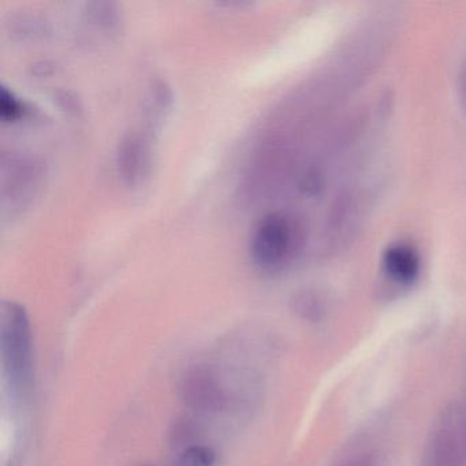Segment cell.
Instances as JSON below:
<instances>
[{
    "label": "cell",
    "instance_id": "13",
    "mask_svg": "<svg viewBox=\"0 0 466 466\" xmlns=\"http://www.w3.org/2000/svg\"><path fill=\"white\" fill-rule=\"evenodd\" d=\"M25 106L13 92L2 88L0 91V116L7 122L18 121L25 116Z\"/></svg>",
    "mask_w": 466,
    "mask_h": 466
},
{
    "label": "cell",
    "instance_id": "9",
    "mask_svg": "<svg viewBox=\"0 0 466 466\" xmlns=\"http://www.w3.org/2000/svg\"><path fill=\"white\" fill-rule=\"evenodd\" d=\"M12 34L21 40H35L48 34L47 23L35 15H23L12 23Z\"/></svg>",
    "mask_w": 466,
    "mask_h": 466
},
{
    "label": "cell",
    "instance_id": "11",
    "mask_svg": "<svg viewBox=\"0 0 466 466\" xmlns=\"http://www.w3.org/2000/svg\"><path fill=\"white\" fill-rule=\"evenodd\" d=\"M215 462L214 450L207 446H195L189 447L179 455L177 466H212Z\"/></svg>",
    "mask_w": 466,
    "mask_h": 466
},
{
    "label": "cell",
    "instance_id": "3",
    "mask_svg": "<svg viewBox=\"0 0 466 466\" xmlns=\"http://www.w3.org/2000/svg\"><path fill=\"white\" fill-rule=\"evenodd\" d=\"M421 466H466V402L452 403L439 417Z\"/></svg>",
    "mask_w": 466,
    "mask_h": 466
},
{
    "label": "cell",
    "instance_id": "10",
    "mask_svg": "<svg viewBox=\"0 0 466 466\" xmlns=\"http://www.w3.org/2000/svg\"><path fill=\"white\" fill-rule=\"evenodd\" d=\"M334 466H376V454L370 446L357 444L346 450Z\"/></svg>",
    "mask_w": 466,
    "mask_h": 466
},
{
    "label": "cell",
    "instance_id": "1",
    "mask_svg": "<svg viewBox=\"0 0 466 466\" xmlns=\"http://www.w3.org/2000/svg\"><path fill=\"white\" fill-rule=\"evenodd\" d=\"M302 242L299 220L285 212H277L264 218L253 231L250 256L261 271H282L299 255Z\"/></svg>",
    "mask_w": 466,
    "mask_h": 466
},
{
    "label": "cell",
    "instance_id": "6",
    "mask_svg": "<svg viewBox=\"0 0 466 466\" xmlns=\"http://www.w3.org/2000/svg\"><path fill=\"white\" fill-rule=\"evenodd\" d=\"M384 274L395 285L409 286L416 282L421 268L419 252L408 244H392L381 258Z\"/></svg>",
    "mask_w": 466,
    "mask_h": 466
},
{
    "label": "cell",
    "instance_id": "5",
    "mask_svg": "<svg viewBox=\"0 0 466 466\" xmlns=\"http://www.w3.org/2000/svg\"><path fill=\"white\" fill-rule=\"evenodd\" d=\"M151 151L146 138L141 137L137 133H130L122 138L119 144L116 163L118 171L125 184L129 187H136L143 181L144 177L148 173Z\"/></svg>",
    "mask_w": 466,
    "mask_h": 466
},
{
    "label": "cell",
    "instance_id": "15",
    "mask_svg": "<svg viewBox=\"0 0 466 466\" xmlns=\"http://www.w3.org/2000/svg\"><path fill=\"white\" fill-rule=\"evenodd\" d=\"M461 97H462L463 107L466 108V62L461 75Z\"/></svg>",
    "mask_w": 466,
    "mask_h": 466
},
{
    "label": "cell",
    "instance_id": "14",
    "mask_svg": "<svg viewBox=\"0 0 466 466\" xmlns=\"http://www.w3.org/2000/svg\"><path fill=\"white\" fill-rule=\"evenodd\" d=\"M56 102L58 103L62 110L67 111L70 114L80 113L81 107L78 105L77 97L67 91H59L56 95Z\"/></svg>",
    "mask_w": 466,
    "mask_h": 466
},
{
    "label": "cell",
    "instance_id": "16",
    "mask_svg": "<svg viewBox=\"0 0 466 466\" xmlns=\"http://www.w3.org/2000/svg\"><path fill=\"white\" fill-rule=\"evenodd\" d=\"M141 466H151V465H141Z\"/></svg>",
    "mask_w": 466,
    "mask_h": 466
},
{
    "label": "cell",
    "instance_id": "12",
    "mask_svg": "<svg viewBox=\"0 0 466 466\" xmlns=\"http://www.w3.org/2000/svg\"><path fill=\"white\" fill-rule=\"evenodd\" d=\"M196 436H198V427L189 420H181L177 421L171 430V444L176 449L185 451L189 447L195 446Z\"/></svg>",
    "mask_w": 466,
    "mask_h": 466
},
{
    "label": "cell",
    "instance_id": "2",
    "mask_svg": "<svg viewBox=\"0 0 466 466\" xmlns=\"http://www.w3.org/2000/svg\"><path fill=\"white\" fill-rule=\"evenodd\" d=\"M0 351L15 390L25 391L32 376V334L28 313L17 302H5L0 324Z\"/></svg>",
    "mask_w": 466,
    "mask_h": 466
},
{
    "label": "cell",
    "instance_id": "7",
    "mask_svg": "<svg viewBox=\"0 0 466 466\" xmlns=\"http://www.w3.org/2000/svg\"><path fill=\"white\" fill-rule=\"evenodd\" d=\"M4 198H12L13 203L23 201L31 195L40 177L39 166L26 160H4Z\"/></svg>",
    "mask_w": 466,
    "mask_h": 466
},
{
    "label": "cell",
    "instance_id": "8",
    "mask_svg": "<svg viewBox=\"0 0 466 466\" xmlns=\"http://www.w3.org/2000/svg\"><path fill=\"white\" fill-rule=\"evenodd\" d=\"M88 18L100 28L113 31L118 26L119 13L116 5L108 2H95L88 5Z\"/></svg>",
    "mask_w": 466,
    "mask_h": 466
},
{
    "label": "cell",
    "instance_id": "4",
    "mask_svg": "<svg viewBox=\"0 0 466 466\" xmlns=\"http://www.w3.org/2000/svg\"><path fill=\"white\" fill-rule=\"evenodd\" d=\"M179 394L187 408L198 413H217L226 406V395L212 368L195 365L184 373Z\"/></svg>",
    "mask_w": 466,
    "mask_h": 466
}]
</instances>
